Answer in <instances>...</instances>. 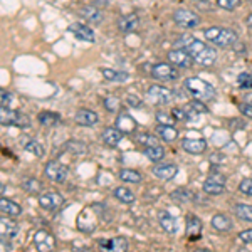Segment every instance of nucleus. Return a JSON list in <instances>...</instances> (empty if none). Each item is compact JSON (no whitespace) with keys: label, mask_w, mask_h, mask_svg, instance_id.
Wrapping results in <instances>:
<instances>
[{"label":"nucleus","mask_w":252,"mask_h":252,"mask_svg":"<svg viewBox=\"0 0 252 252\" xmlns=\"http://www.w3.org/2000/svg\"><path fill=\"white\" fill-rule=\"evenodd\" d=\"M177 44H182V47H184L195 59V63L200 64V66H212L215 63V59H217L215 49L209 47L205 42H202V40L190 37V35H184L182 39H178Z\"/></svg>","instance_id":"1"},{"label":"nucleus","mask_w":252,"mask_h":252,"mask_svg":"<svg viewBox=\"0 0 252 252\" xmlns=\"http://www.w3.org/2000/svg\"><path fill=\"white\" fill-rule=\"evenodd\" d=\"M185 89L189 94H192L195 101H202V103H209L215 96V89L212 84L200 78H189L185 81Z\"/></svg>","instance_id":"2"},{"label":"nucleus","mask_w":252,"mask_h":252,"mask_svg":"<svg viewBox=\"0 0 252 252\" xmlns=\"http://www.w3.org/2000/svg\"><path fill=\"white\" fill-rule=\"evenodd\" d=\"M205 39L219 47H230L237 42V34L225 27H210L204 32Z\"/></svg>","instance_id":"3"},{"label":"nucleus","mask_w":252,"mask_h":252,"mask_svg":"<svg viewBox=\"0 0 252 252\" xmlns=\"http://www.w3.org/2000/svg\"><path fill=\"white\" fill-rule=\"evenodd\" d=\"M0 123L3 126H17V128H27L31 125L29 118L22 115L20 111H14V109L3 108L0 109Z\"/></svg>","instance_id":"4"},{"label":"nucleus","mask_w":252,"mask_h":252,"mask_svg":"<svg viewBox=\"0 0 252 252\" xmlns=\"http://www.w3.org/2000/svg\"><path fill=\"white\" fill-rule=\"evenodd\" d=\"M44 173H46L47 180L54 182V184H64L67 178L66 165L59 163V161H49L46 168H44Z\"/></svg>","instance_id":"5"},{"label":"nucleus","mask_w":252,"mask_h":252,"mask_svg":"<svg viewBox=\"0 0 252 252\" xmlns=\"http://www.w3.org/2000/svg\"><path fill=\"white\" fill-rule=\"evenodd\" d=\"M173 20L178 24L180 27H185V29H193L200 24V17H198L195 12L187 10V9H178L175 10L173 14Z\"/></svg>","instance_id":"6"},{"label":"nucleus","mask_w":252,"mask_h":252,"mask_svg":"<svg viewBox=\"0 0 252 252\" xmlns=\"http://www.w3.org/2000/svg\"><path fill=\"white\" fill-rule=\"evenodd\" d=\"M152 76L160 81H175V79H178L180 72H178V69H175L172 64L160 63L152 67Z\"/></svg>","instance_id":"7"},{"label":"nucleus","mask_w":252,"mask_h":252,"mask_svg":"<svg viewBox=\"0 0 252 252\" xmlns=\"http://www.w3.org/2000/svg\"><path fill=\"white\" fill-rule=\"evenodd\" d=\"M148 97L155 104H168L173 97V93H172V89H168L165 86L153 84V86H150V89H148Z\"/></svg>","instance_id":"8"},{"label":"nucleus","mask_w":252,"mask_h":252,"mask_svg":"<svg viewBox=\"0 0 252 252\" xmlns=\"http://www.w3.org/2000/svg\"><path fill=\"white\" fill-rule=\"evenodd\" d=\"M168 61L172 64H175V66L182 67V69L192 67L193 63H195V59L185 51V49H173V51H170L168 52Z\"/></svg>","instance_id":"9"},{"label":"nucleus","mask_w":252,"mask_h":252,"mask_svg":"<svg viewBox=\"0 0 252 252\" xmlns=\"http://www.w3.org/2000/svg\"><path fill=\"white\" fill-rule=\"evenodd\" d=\"M34 244L37 251L47 252L56 247V239L52 237V234H49L47 230H39V232H35L34 235Z\"/></svg>","instance_id":"10"},{"label":"nucleus","mask_w":252,"mask_h":252,"mask_svg":"<svg viewBox=\"0 0 252 252\" xmlns=\"http://www.w3.org/2000/svg\"><path fill=\"white\" fill-rule=\"evenodd\" d=\"M63 204H64V198L58 192H47L39 197V205L46 210H58Z\"/></svg>","instance_id":"11"},{"label":"nucleus","mask_w":252,"mask_h":252,"mask_svg":"<svg viewBox=\"0 0 252 252\" xmlns=\"http://www.w3.org/2000/svg\"><path fill=\"white\" fill-rule=\"evenodd\" d=\"M182 148L190 155H202L207 150V141L204 138H185L182 141Z\"/></svg>","instance_id":"12"},{"label":"nucleus","mask_w":252,"mask_h":252,"mask_svg":"<svg viewBox=\"0 0 252 252\" xmlns=\"http://www.w3.org/2000/svg\"><path fill=\"white\" fill-rule=\"evenodd\" d=\"M115 126L120 131H123L125 135H128V133H133L136 129V120L133 116H129L128 113H121V115L116 118Z\"/></svg>","instance_id":"13"},{"label":"nucleus","mask_w":252,"mask_h":252,"mask_svg":"<svg viewBox=\"0 0 252 252\" xmlns=\"http://www.w3.org/2000/svg\"><path fill=\"white\" fill-rule=\"evenodd\" d=\"M152 173L155 175L157 178H161V180H172L175 175L178 173V168H177V165H172V163L157 165V166H153Z\"/></svg>","instance_id":"14"},{"label":"nucleus","mask_w":252,"mask_h":252,"mask_svg":"<svg viewBox=\"0 0 252 252\" xmlns=\"http://www.w3.org/2000/svg\"><path fill=\"white\" fill-rule=\"evenodd\" d=\"M200 234H202L200 219L195 217V215H189V219H187V237L190 241H197V239H200Z\"/></svg>","instance_id":"15"},{"label":"nucleus","mask_w":252,"mask_h":252,"mask_svg":"<svg viewBox=\"0 0 252 252\" xmlns=\"http://www.w3.org/2000/svg\"><path fill=\"white\" fill-rule=\"evenodd\" d=\"M140 26V17L136 14H128V15H123L120 20H118V27H120L121 32L128 34V32H133L138 29Z\"/></svg>","instance_id":"16"},{"label":"nucleus","mask_w":252,"mask_h":252,"mask_svg":"<svg viewBox=\"0 0 252 252\" xmlns=\"http://www.w3.org/2000/svg\"><path fill=\"white\" fill-rule=\"evenodd\" d=\"M74 121L81 126H93L99 121V116L94 111H91V109H79L74 116Z\"/></svg>","instance_id":"17"},{"label":"nucleus","mask_w":252,"mask_h":252,"mask_svg":"<svg viewBox=\"0 0 252 252\" xmlns=\"http://www.w3.org/2000/svg\"><path fill=\"white\" fill-rule=\"evenodd\" d=\"M69 31H71L72 34L81 40L94 42V32L89 29L88 26H84V24H72V26H69Z\"/></svg>","instance_id":"18"},{"label":"nucleus","mask_w":252,"mask_h":252,"mask_svg":"<svg viewBox=\"0 0 252 252\" xmlns=\"http://www.w3.org/2000/svg\"><path fill=\"white\" fill-rule=\"evenodd\" d=\"M0 234H2V239H14L17 237L19 234V225L15 222L9 220V219L3 217L0 220Z\"/></svg>","instance_id":"19"},{"label":"nucleus","mask_w":252,"mask_h":252,"mask_svg":"<svg viewBox=\"0 0 252 252\" xmlns=\"http://www.w3.org/2000/svg\"><path fill=\"white\" fill-rule=\"evenodd\" d=\"M101 249L104 251H118V252H123L128 249V241L125 237H115V239H109V241H103L99 242Z\"/></svg>","instance_id":"20"},{"label":"nucleus","mask_w":252,"mask_h":252,"mask_svg":"<svg viewBox=\"0 0 252 252\" xmlns=\"http://www.w3.org/2000/svg\"><path fill=\"white\" fill-rule=\"evenodd\" d=\"M123 135L125 133L123 131H120V129L116 128H106L103 131V135H101V138H103V141L106 145H109V146H116L118 143L121 141V138H123Z\"/></svg>","instance_id":"21"},{"label":"nucleus","mask_w":252,"mask_h":252,"mask_svg":"<svg viewBox=\"0 0 252 252\" xmlns=\"http://www.w3.org/2000/svg\"><path fill=\"white\" fill-rule=\"evenodd\" d=\"M158 220H160V225H161V229L165 230V232H168V234H175L177 232V220L172 217L170 214H166L165 210H161L160 214H158Z\"/></svg>","instance_id":"22"},{"label":"nucleus","mask_w":252,"mask_h":252,"mask_svg":"<svg viewBox=\"0 0 252 252\" xmlns=\"http://www.w3.org/2000/svg\"><path fill=\"white\" fill-rule=\"evenodd\" d=\"M212 227L215 230H219V232H229L232 229V220L227 215L217 214L212 217Z\"/></svg>","instance_id":"23"},{"label":"nucleus","mask_w":252,"mask_h":252,"mask_svg":"<svg viewBox=\"0 0 252 252\" xmlns=\"http://www.w3.org/2000/svg\"><path fill=\"white\" fill-rule=\"evenodd\" d=\"M81 17H84L89 22H94V24H99L101 20H103V14H101L99 9H96V7H84V9L79 10Z\"/></svg>","instance_id":"24"},{"label":"nucleus","mask_w":252,"mask_h":252,"mask_svg":"<svg viewBox=\"0 0 252 252\" xmlns=\"http://www.w3.org/2000/svg\"><path fill=\"white\" fill-rule=\"evenodd\" d=\"M158 135H160L161 138H163L165 141H175L178 138V131L173 128V125H158L157 128Z\"/></svg>","instance_id":"25"},{"label":"nucleus","mask_w":252,"mask_h":252,"mask_svg":"<svg viewBox=\"0 0 252 252\" xmlns=\"http://www.w3.org/2000/svg\"><path fill=\"white\" fill-rule=\"evenodd\" d=\"M0 209H2V212L7 214V215H20L22 214V207H20L19 204H15V202H12V200H7L5 197L0 200Z\"/></svg>","instance_id":"26"},{"label":"nucleus","mask_w":252,"mask_h":252,"mask_svg":"<svg viewBox=\"0 0 252 252\" xmlns=\"http://www.w3.org/2000/svg\"><path fill=\"white\" fill-rule=\"evenodd\" d=\"M39 123L42 126H54L59 123L61 116L58 115V113H52V111H42L39 113Z\"/></svg>","instance_id":"27"},{"label":"nucleus","mask_w":252,"mask_h":252,"mask_svg":"<svg viewBox=\"0 0 252 252\" xmlns=\"http://www.w3.org/2000/svg\"><path fill=\"white\" fill-rule=\"evenodd\" d=\"M204 192L209 195H220L223 192V184L220 182L214 180V178H207L205 184H204Z\"/></svg>","instance_id":"28"},{"label":"nucleus","mask_w":252,"mask_h":252,"mask_svg":"<svg viewBox=\"0 0 252 252\" xmlns=\"http://www.w3.org/2000/svg\"><path fill=\"white\" fill-rule=\"evenodd\" d=\"M101 74H103L108 81H115V83H125V81H128V74H126V72H118V71H113V69H108V67L101 69Z\"/></svg>","instance_id":"29"},{"label":"nucleus","mask_w":252,"mask_h":252,"mask_svg":"<svg viewBox=\"0 0 252 252\" xmlns=\"http://www.w3.org/2000/svg\"><path fill=\"white\" fill-rule=\"evenodd\" d=\"M145 157L148 158L150 161H160V160H163V157H165V150L161 148L160 145L148 146V148H145Z\"/></svg>","instance_id":"30"},{"label":"nucleus","mask_w":252,"mask_h":252,"mask_svg":"<svg viewBox=\"0 0 252 252\" xmlns=\"http://www.w3.org/2000/svg\"><path fill=\"white\" fill-rule=\"evenodd\" d=\"M113 195H115L120 202H123V204H133V202H135V195H133L131 190L126 189V187H118Z\"/></svg>","instance_id":"31"},{"label":"nucleus","mask_w":252,"mask_h":252,"mask_svg":"<svg viewBox=\"0 0 252 252\" xmlns=\"http://www.w3.org/2000/svg\"><path fill=\"white\" fill-rule=\"evenodd\" d=\"M234 212L237 215L239 219L246 222H252V205H247V204H237L234 207Z\"/></svg>","instance_id":"32"},{"label":"nucleus","mask_w":252,"mask_h":252,"mask_svg":"<svg viewBox=\"0 0 252 252\" xmlns=\"http://www.w3.org/2000/svg\"><path fill=\"white\" fill-rule=\"evenodd\" d=\"M120 178L123 182H128V184H140L141 182V175L135 170H121Z\"/></svg>","instance_id":"33"},{"label":"nucleus","mask_w":252,"mask_h":252,"mask_svg":"<svg viewBox=\"0 0 252 252\" xmlns=\"http://www.w3.org/2000/svg\"><path fill=\"white\" fill-rule=\"evenodd\" d=\"M136 141L140 145H143L145 148H148V146H157L158 145V138L155 135H150V133H141V135H138Z\"/></svg>","instance_id":"34"},{"label":"nucleus","mask_w":252,"mask_h":252,"mask_svg":"<svg viewBox=\"0 0 252 252\" xmlns=\"http://www.w3.org/2000/svg\"><path fill=\"white\" fill-rule=\"evenodd\" d=\"M24 190H27L29 193H39L40 189H42V185H40L39 180H35V178H27V180H24Z\"/></svg>","instance_id":"35"},{"label":"nucleus","mask_w":252,"mask_h":252,"mask_svg":"<svg viewBox=\"0 0 252 252\" xmlns=\"http://www.w3.org/2000/svg\"><path fill=\"white\" fill-rule=\"evenodd\" d=\"M26 150L29 153H32L34 157H37V158H40L44 155V146L39 143V141H35V140H32V141H29V143L26 145Z\"/></svg>","instance_id":"36"},{"label":"nucleus","mask_w":252,"mask_h":252,"mask_svg":"<svg viewBox=\"0 0 252 252\" xmlns=\"http://www.w3.org/2000/svg\"><path fill=\"white\" fill-rule=\"evenodd\" d=\"M237 84L242 89H252V74H249V72H241L237 76Z\"/></svg>","instance_id":"37"},{"label":"nucleus","mask_w":252,"mask_h":252,"mask_svg":"<svg viewBox=\"0 0 252 252\" xmlns=\"http://www.w3.org/2000/svg\"><path fill=\"white\" fill-rule=\"evenodd\" d=\"M103 104H104V108H106L109 113H116L118 109H120V101H118V97H115V96L104 97Z\"/></svg>","instance_id":"38"},{"label":"nucleus","mask_w":252,"mask_h":252,"mask_svg":"<svg viewBox=\"0 0 252 252\" xmlns=\"http://www.w3.org/2000/svg\"><path fill=\"white\" fill-rule=\"evenodd\" d=\"M217 5L225 10H235L241 5V0H217Z\"/></svg>","instance_id":"39"},{"label":"nucleus","mask_w":252,"mask_h":252,"mask_svg":"<svg viewBox=\"0 0 252 252\" xmlns=\"http://www.w3.org/2000/svg\"><path fill=\"white\" fill-rule=\"evenodd\" d=\"M239 190H241L242 193L251 195L252 197V178H246V180H242L241 184H239Z\"/></svg>","instance_id":"40"},{"label":"nucleus","mask_w":252,"mask_h":252,"mask_svg":"<svg viewBox=\"0 0 252 252\" xmlns=\"http://www.w3.org/2000/svg\"><path fill=\"white\" fill-rule=\"evenodd\" d=\"M172 197L175 198V200H180V202H189L190 197H193L192 193L185 192V190H177V192L172 193Z\"/></svg>","instance_id":"41"},{"label":"nucleus","mask_w":252,"mask_h":252,"mask_svg":"<svg viewBox=\"0 0 252 252\" xmlns=\"http://www.w3.org/2000/svg\"><path fill=\"white\" fill-rule=\"evenodd\" d=\"M157 121L160 125H173L175 118H173V115H166V113H158V115H157Z\"/></svg>","instance_id":"42"},{"label":"nucleus","mask_w":252,"mask_h":252,"mask_svg":"<svg viewBox=\"0 0 252 252\" xmlns=\"http://www.w3.org/2000/svg\"><path fill=\"white\" fill-rule=\"evenodd\" d=\"M0 97H2V106L3 108H7L12 103V94L9 91H5V89H2V91H0Z\"/></svg>","instance_id":"43"},{"label":"nucleus","mask_w":252,"mask_h":252,"mask_svg":"<svg viewBox=\"0 0 252 252\" xmlns=\"http://www.w3.org/2000/svg\"><path fill=\"white\" fill-rule=\"evenodd\" d=\"M126 104H128V106H131V108H140V103H141V101L140 99H138V97L136 96H133V94H128V96H126Z\"/></svg>","instance_id":"44"},{"label":"nucleus","mask_w":252,"mask_h":252,"mask_svg":"<svg viewBox=\"0 0 252 252\" xmlns=\"http://www.w3.org/2000/svg\"><path fill=\"white\" fill-rule=\"evenodd\" d=\"M239 239H241L242 242H246V244H252V229L242 230V232L239 234Z\"/></svg>","instance_id":"45"},{"label":"nucleus","mask_w":252,"mask_h":252,"mask_svg":"<svg viewBox=\"0 0 252 252\" xmlns=\"http://www.w3.org/2000/svg\"><path fill=\"white\" fill-rule=\"evenodd\" d=\"M172 115H173L175 120H187V118H189L187 111H184V109H178V108L172 109Z\"/></svg>","instance_id":"46"},{"label":"nucleus","mask_w":252,"mask_h":252,"mask_svg":"<svg viewBox=\"0 0 252 252\" xmlns=\"http://www.w3.org/2000/svg\"><path fill=\"white\" fill-rule=\"evenodd\" d=\"M239 109H241V113L244 116H247V118H251V120H252V104H241Z\"/></svg>","instance_id":"47"},{"label":"nucleus","mask_w":252,"mask_h":252,"mask_svg":"<svg viewBox=\"0 0 252 252\" xmlns=\"http://www.w3.org/2000/svg\"><path fill=\"white\" fill-rule=\"evenodd\" d=\"M190 108H193L197 113H205L207 111V108L202 104V101H200V103H195V101H193V103H190Z\"/></svg>","instance_id":"48"},{"label":"nucleus","mask_w":252,"mask_h":252,"mask_svg":"<svg viewBox=\"0 0 252 252\" xmlns=\"http://www.w3.org/2000/svg\"><path fill=\"white\" fill-rule=\"evenodd\" d=\"M0 247H2V251H3V252H7V251H12V249H14V247H12L10 244H7V242H5V239H2V242H0Z\"/></svg>","instance_id":"49"},{"label":"nucleus","mask_w":252,"mask_h":252,"mask_svg":"<svg viewBox=\"0 0 252 252\" xmlns=\"http://www.w3.org/2000/svg\"><path fill=\"white\" fill-rule=\"evenodd\" d=\"M247 26H249L251 29H252V14L249 15V17H247Z\"/></svg>","instance_id":"50"},{"label":"nucleus","mask_w":252,"mask_h":252,"mask_svg":"<svg viewBox=\"0 0 252 252\" xmlns=\"http://www.w3.org/2000/svg\"><path fill=\"white\" fill-rule=\"evenodd\" d=\"M200 2H204V0H200Z\"/></svg>","instance_id":"51"}]
</instances>
